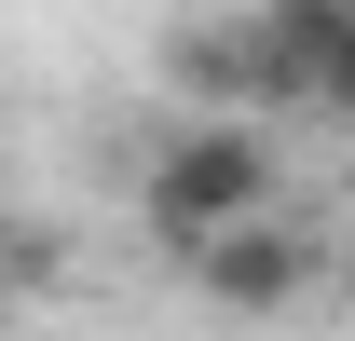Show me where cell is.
I'll list each match as a JSON object with an SVG mask.
<instances>
[{"label": "cell", "mask_w": 355, "mask_h": 341, "mask_svg": "<svg viewBox=\"0 0 355 341\" xmlns=\"http://www.w3.org/2000/svg\"><path fill=\"white\" fill-rule=\"evenodd\" d=\"M273 123H246V110H191V123L150 150V177H137V218L164 232L178 259L205 246V232H232V218H273Z\"/></svg>", "instance_id": "1"}, {"label": "cell", "mask_w": 355, "mask_h": 341, "mask_svg": "<svg viewBox=\"0 0 355 341\" xmlns=\"http://www.w3.org/2000/svg\"><path fill=\"white\" fill-rule=\"evenodd\" d=\"M178 273L219 300V314H287V300H314L328 246H314L301 218H232V232H205V246L178 259Z\"/></svg>", "instance_id": "2"}, {"label": "cell", "mask_w": 355, "mask_h": 341, "mask_svg": "<svg viewBox=\"0 0 355 341\" xmlns=\"http://www.w3.org/2000/svg\"><path fill=\"white\" fill-rule=\"evenodd\" d=\"M314 110H342V123H355V55H342V69H328V96H314Z\"/></svg>", "instance_id": "3"}, {"label": "cell", "mask_w": 355, "mask_h": 341, "mask_svg": "<svg viewBox=\"0 0 355 341\" xmlns=\"http://www.w3.org/2000/svg\"><path fill=\"white\" fill-rule=\"evenodd\" d=\"M342 273H355V259H342Z\"/></svg>", "instance_id": "4"}]
</instances>
